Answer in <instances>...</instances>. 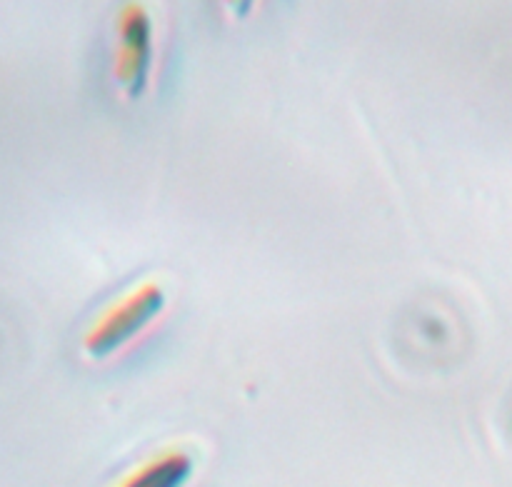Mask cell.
Masks as SVG:
<instances>
[{"mask_svg":"<svg viewBox=\"0 0 512 487\" xmlns=\"http://www.w3.org/2000/svg\"><path fill=\"white\" fill-rule=\"evenodd\" d=\"M168 295L158 283H143L125 298L105 308L83 335V350L88 358L105 360L128 348L163 315Z\"/></svg>","mask_w":512,"mask_h":487,"instance_id":"1","label":"cell"},{"mask_svg":"<svg viewBox=\"0 0 512 487\" xmlns=\"http://www.w3.org/2000/svg\"><path fill=\"white\" fill-rule=\"evenodd\" d=\"M155 63V20L143 0H125L115 15L113 78L128 100L148 93Z\"/></svg>","mask_w":512,"mask_h":487,"instance_id":"2","label":"cell"},{"mask_svg":"<svg viewBox=\"0 0 512 487\" xmlns=\"http://www.w3.org/2000/svg\"><path fill=\"white\" fill-rule=\"evenodd\" d=\"M195 473L193 455L185 450H163L130 470L123 480L113 487H185Z\"/></svg>","mask_w":512,"mask_h":487,"instance_id":"3","label":"cell"},{"mask_svg":"<svg viewBox=\"0 0 512 487\" xmlns=\"http://www.w3.org/2000/svg\"><path fill=\"white\" fill-rule=\"evenodd\" d=\"M255 3H258V0H223L225 10H228L230 18H235V20L248 18V15L253 13Z\"/></svg>","mask_w":512,"mask_h":487,"instance_id":"4","label":"cell"}]
</instances>
